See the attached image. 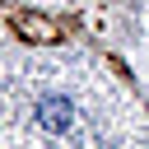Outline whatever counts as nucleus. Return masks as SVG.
I'll list each match as a JSON object with an SVG mask.
<instances>
[{
	"mask_svg": "<svg viewBox=\"0 0 149 149\" xmlns=\"http://www.w3.org/2000/svg\"><path fill=\"white\" fill-rule=\"evenodd\" d=\"M37 126H47L51 135H70L74 130V102L70 98H42L37 102Z\"/></svg>",
	"mask_w": 149,
	"mask_h": 149,
	"instance_id": "nucleus-1",
	"label": "nucleus"
}]
</instances>
